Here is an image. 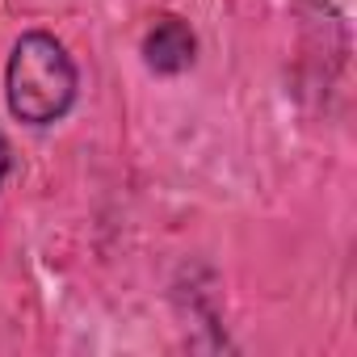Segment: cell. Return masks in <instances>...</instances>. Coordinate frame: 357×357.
Listing matches in <instances>:
<instances>
[{
  "instance_id": "obj_1",
  "label": "cell",
  "mask_w": 357,
  "mask_h": 357,
  "mask_svg": "<svg viewBox=\"0 0 357 357\" xmlns=\"http://www.w3.org/2000/svg\"><path fill=\"white\" fill-rule=\"evenodd\" d=\"M5 97L13 118L26 126L59 122L76 101V63L68 47L43 30L22 34L5 68Z\"/></svg>"
},
{
  "instance_id": "obj_2",
  "label": "cell",
  "mask_w": 357,
  "mask_h": 357,
  "mask_svg": "<svg viewBox=\"0 0 357 357\" xmlns=\"http://www.w3.org/2000/svg\"><path fill=\"white\" fill-rule=\"evenodd\" d=\"M198 55V38L190 30L185 17H160L147 38H143V63L155 72V76H176V72H185Z\"/></svg>"
},
{
  "instance_id": "obj_3",
  "label": "cell",
  "mask_w": 357,
  "mask_h": 357,
  "mask_svg": "<svg viewBox=\"0 0 357 357\" xmlns=\"http://www.w3.org/2000/svg\"><path fill=\"white\" fill-rule=\"evenodd\" d=\"M9 143H5V135H0V185H5V176H9Z\"/></svg>"
}]
</instances>
